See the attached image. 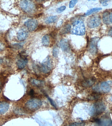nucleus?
<instances>
[{
  "instance_id": "obj_1",
  "label": "nucleus",
  "mask_w": 112,
  "mask_h": 126,
  "mask_svg": "<svg viewBox=\"0 0 112 126\" xmlns=\"http://www.w3.org/2000/svg\"><path fill=\"white\" fill-rule=\"evenodd\" d=\"M70 32L72 34L83 35L85 33V25L83 21L80 20L75 21L71 27Z\"/></svg>"
},
{
  "instance_id": "obj_2",
  "label": "nucleus",
  "mask_w": 112,
  "mask_h": 126,
  "mask_svg": "<svg viewBox=\"0 0 112 126\" xmlns=\"http://www.w3.org/2000/svg\"><path fill=\"white\" fill-rule=\"evenodd\" d=\"M20 5L23 10L26 13H32L35 11V4L30 0H22Z\"/></svg>"
},
{
  "instance_id": "obj_3",
  "label": "nucleus",
  "mask_w": 112,
  "mask_h": 126,
  "mask_svg": "<svg viewBox=\"0 0 112 126\" xmlns=\"http://www.w3.org/2000/svg\"><path fill=\"white\" fill-rule=\"evenodd\" d=\"M106 109L105 104L101 102L95 103L91 108L90 114L92 116L99 115L103 113Z\"/></svg>"
},
{
  "instance_id": "obj_4",
  "label": "nucleus",
  "mask_w": 112,
  "mask_h": 126,
  "mask_svg": "<svg viewBox=\"0 0 112 126\" xmlns=\"http://www.w3.org/2000/svg\"><path fill=\"white\" fill-rule=\"evenodd\" d=\"M42 105V101L39 99H31L26 103V107L31 110H35L39 109Z\"/></svg>"
},
{
  "instance_id": "obj_5",
  "label": "nucleus",
  "mask_w": 112,
  "mask_h": 126,
  "mask_svg": "<svg viewBox=\"0 0 112 126\" xmlns=\"http://www.w3.org/2000/svg\"><path fill=\"white\" fill-rule=\"evenodd\" d=\"M101 19L99 16H94L89 18L88 20L87 26L90 28L97 27L100 25Z\"/></svg>"
},
{
  "instance_id": "obj_6",
  "label": "nucleus",
  "mask_w": 112,
  "mask_h": 126,
  "mask_svg": "<svg viewBox=\"0 0 112 126\" xmlns=\"http://www.w3.org/2000/svg\"><path fill=\"white\" fill-rule=\"evenodd\" d=\"M99 40L98 37H94L91 40L89 46V50L90 53L93 55H95L97 53L98 44Z\"/></svg>"
},
{
  "instance_id": "obj_7",
  "label": "nucleus",
  "mask_w": 112,
  "mask_h": 126,
  "mask_svg": "<svg viewBox=\"0 0 112 126\" xmlns=\"http://www.w3.org/2000/svg\"><path fill=\"white\" fill-rule=\"evenodd\" d=\"M37 20L35 19H30L28 20L25 23V26L30 32H32L35 30L38 26Z\"/></svg>"
},
{
  "instance_id": "obj_8",
  "label": "nucleus",
  "mask_w": 112,
  "mask_h": 126,
  "mask_svg": "<svg viewBox=\"0 0 112 126\" xmlns=\"http://www.w3.org/2000/svg\"><path fill=\"white\" fill-rule=\"evenodd\" d=\"M51 64L50 59L48 58L41 64L40 70L44 73H48L51 70Z\"/></svg>"
},
{
  "instance_id": "obj_9",
  "label": "nucleus",
  "mask_w": 112,
  "mask_h": 126,
  "mask_svg": "<svg viewBox=\"0 0 112 126\" xmlns=\"http://www.w3.org/2000/svg\"><path fill=\"white\" fill-rule=\"evenodd\" d=\"M28 62V60L25 56H22L21 58L17 62V66L19 69H22L25 67Z\"/></svg>"
},
{
  "instance_id": "obj_10",
  "label": "nucleus",
  "mask_w": 112,
  "mask_h": 126,
  "mask_svg": "<svg viewBox=\"0 0 112 126\" xmlns=\"http://www.w3.org/2000/svg\"><path fill=\"white\" fill-rule=\"evenodd\" d=\"M60 44L61 49L64 51H69L70 49V43L67 39H62L60 41Z\"/></svg>"
},
{
  "instance_id": "obj_11",
  "label": "nucleus",
  "mask_w": 112,
  "mask_h": 126,
  "mask_svg": "<svg viewBox=\"0 0 112 126\" xmlns=\"http://www.w3.org/2000/svg\"><path fill=\"white\" fill-rule=\"evenodd\" d=\"M28 35V33L27 31L24 29H22L18 32L17 38L20 41H24L27 38Z\"/></svg>"
},
{
  "instance_id": "obj_12",
  "label": "nucleus",
  "mask_w": 112,
  "mask_h": 126,
  "mask_svg": "<svg viewBox=\"0 0 112 126\" xmlns=\"http://www.w3.org/2000/svg\"><path fill=\"white\" fill-rule=\"evenodd\" d=\"M96 80L94 77L89 78L85 79L82 82V86L84 87H89L92 86L95 83Z\"/></svg>"
},
{
  "instance_id": "obj_13",
  "label": "nucleus",
  "mask_w": 112,
  "mask_h": 126,
  "mask_svg": "<svg viewBox=\"0 0 112 126\" xmlns=\"http://www.w3.org/2000/svg\"><path fill=\"white\" fill-rule=\"evenodd\" d=\"M9 104L6 102H0V115L4 114L8 110Z\"/></svg>"
},
{
  "instance_id": "obj_14",
  "label": "nucleus",
  "mask_w": 112,
  "mask_h": 126,
  "mask_svg": "<svg viewBox=\"0 0 112 126\" xmlns=\"http://www.w3.org/2000/svg\"><path fill=\"white\" fill-rule=\"evenodd\" d=\"M102 91L105 93H109L111 90V87L110 85L107 82H104L101 83L100 85Z\"/></svg>"
},
{
  "instance_id": "obj_15",
  "label": "nucleus",
  "mask_w": 112,
  "mask_h": 126,
  "mask_svg": "<svg viewBox=\"0 0 112 126\" xmlns=\"http://www.w3.org/2000/svg\"><path fill=\"white\" fill-rule=\"evenodd\" d=\"M58 20V17L57 16H51L46 18L45 22L47 24L54 23L56 22Z\"/></svg>"
},
{
  "instance_id": "obj_16",
  "label": "nucleus",
  "mask_w": 112,
  "mask_h": 126,
  "mask_svg": "<svg viewBox=\"0 0 112 126\" xmlns=\"http://www.w3.org/2000/svg\"><path fill=\"white\" fill-rule=\"evenodd\" d=\"M42 43L44 46L47 47L49 45L50 39L49 36L48 35H44L42 39Z\"/></svg>"
},
{
  "instance_id": "obj_17",
  "label": "nucleus",
  "mask_w": 112,
  "mask_h": 126,
  "mask_svg": "<svg viewBox=\"0 0 112 126\" xmlns=\"http://www.w3.org/2000/svg\"><path fill=\"white\" fill-rule=\"evenodd\" d=\"M102 20H103V22L105 24L108 25L110 24L109 15L108 12L106 11L103 13L102 15Z\"/></svg>"
},
{
  "instance_id": "obj_18",
  "label": "nucleus",
  "mask_w": 112,
  "mask_h": 126,
  "mask_svg": "<svg viewBox=\"0 0 112 126\" xmlns=\"http://www.w3.org/2000/svg\"><path fill=\"white\" fill-rule=\"evenodd\" d=\"M71 26L70 25L68 24L66 25L63 29L61 30V34H66L69 33L71 30Z\"/></svg>"
},
{
  "instance_id": "obj_19",
  "label": "nucleus",
  "mask_w": 112,
  "mask_h": 126,
  "mask_svg": "<svg viewBox=\"0 0 112 126\" xmlns=\"http://www.w3.org/2000/svg\"><path fill=\"white\" fill-rule=\"evenodd\" d=\"M30 82H31L32 85L34 86H37V87L42 86L43 84V82L35 79H31Z\"/></svg>"
},
{
  "instance_id": "obj_20",
  "label": "nucleus",
  "mask_w": 112,
  "mask_h": 126,
  "mask_svg": "<svg viewBox=\"0 0 112 126\" xmlns=\"http://www.w3.org/2000/svg\"><path fill=\"white\" fill-rule=\"evenodd\" d=\"M101 9H102V8L99 7L94 8L88 10L86 13L85 14V15L86 16H89V15H90L91 14H92L93 13H94V12L100 11Z\"/></svg>"
},
{
  "instance_id": "obj_21",
  "label": "nucleus",
  "mask_w": 112,
  "mask_h": 126,
  "mask_svg": "<svg viewBox=\"0 0 112 126\" xmlns=\"http://www.w3.org/2000/svg\"><path fill=\"white\" fill-rule=\"evenodd\" d=\"M78 2V0H71L69 3V8H73L74 7Z\"/></svg>"
},
{
  "instance_id": "obj_22",
  "label": "nucleus",
  "mask_w": 112,
  "mask_h": 126,
  "mask_svg": "<svg viewBox=\"0 0 112 126\" xmlns=\"http://www.w3.org/2000/svg\"><path fill=\"white\" fill-rule=\"evenodd\" d=\"M94 93L91 95V98L93 99H98L100 96V94L98 92H94Z\"/></svg>"
},
{
  "instance_id": "obj_23",
  "label": "nucleus",
  "mask_w": 112,
  "mask_h": 126,
  "mask_svg": "<svg viewBox=\"0 0 112 126\" xmlns=\"http://www.w3.org/2000/svg\"><path fill=\"white\" fill-rule=\"evenodd\" d=\"M58 53H59V50L57 48H54L53 51V56L55 57H58Z\"/></svg>"
},
{
  "instance_id": "obj_24",
  "label": "nucleus",
  "mask_w": 112,
  "mask_h": 126,
  "mask_svg": "<svg viewBox=\"0 0 112 126\" xmlns=\"http://www.w3.org/2000/svg\"><path fill=\"white\" fill-rule=\"evenodd\" d=\"M47 97L49 101L50 102L51 104L53 107H54L55 108H57V105H56V104L54 101L50 97L48 96H47Z\"/></svg>"
},
{
  "instance_id": "obj_25",
  "label": "nucleus",
  "mask_w": 112,
  "mask_h": 126,
  "mask_svg": "<svg viewBox=\"0 0 112 126\" xmlns=\"http://www.w3.org/2000/svg\"><path fill=\"white\" fill-rule=\"evenodd\" d=\"M66 6H63L60 7L57 9L56 11H57V13H61L63 12L66 9Z\"/></svg>"
},
{
  "instance_id": "obj_26",
  "label": "nucleus",
  "mask_w": 112,
  "mask_h": 126,
  "mask_svg": "<svg viewBox=\"0 0 112 126\" xmlns=\"http://www.w3.org/2000/svg\"><path fill=\"white\" fill-rule=\"evenodd\" d=\"M110 0H100V2L103 6H106L108 5V2Z\"/></svg>"
},
{
  "instance_id": "obj_27",
  "label": "nucleus",
  "mask_w": 112,
  "mask_h": 126,
  "mask_svg": "<svg viewBox=\"0 0 112 126\" xmlns=\"http://www.w3.org/2000/svg\"><path fill=\"white\" fill-rule=\"evenodd\" d=\"M84 123H71L70 124V126H83L84 125Z\"/></svg>"
},
{
  "instance_id": "obj_28",
  "label": "nucleus",
  "mask_w": 112,
  "mask_h": 126,
  "mask_svg": "<svg viewBox=\"0 0 112 126\" xmlns=\"http://www.w3.org/2000/svg\"><path fill=\"white\" fill-rule=\"evenodd\" d=\"M23 45L21 44H16L13 46V48L16 49H19L22 47Z\"/></svg>"
},
{
  "instance_id": "obj_29",
  "label": "nucleus",
  "mask_w": 112,
  "mask_h": 126,
  "mask_svg": "<svg viewBox=\"0 0 112 126\" xmlns=\"http://www.w3.org/2000/svg\"><path fill=\"white\" fill-rule=\"evenodd\" d=\"M5 46L2 43H0V51L3 50L4 49Z\"/></svg>"
},
{
  "instance_id": "obj_30",
  "label": "nucleus",
  "mask_w": 112,
  "mask_h": 126,
  "mask_svg": "<svg viewBox=\"0 0 112 126\" xmlns=\"http://www.w3.org/2000/svg\"><path fill=\"white\" fill-rule=\"evenodd\" d=\"M94 122L95 123H96L97 124H100H100H101V121L98 119H95V120Z\"/></svg>"
},
{
  "instance_id": "obj_31",
  "label": "nucleus",
  "mask_w": 112,
  "mask_h": 126,
  "mask_svg": "<svg viewBox=\"0 0 112 126\" xmlns=\"http://www.w3.org/2000/svg\"><path fill=\"white\" fill-rule=\"evenodd\" d=\"M109 20L110 22L112 24V12L109 15Z\"/></svg>"
},
{
  "instance_id": "obj_32",
  "label": "nucleus",
  "mask_w": 112,
  "mask_h": 126,
  "mask_svg": "<svg viewBox=\"0 0 112 126\" xmlns=\"http://www.w3.org/2000/svg\"><path fill=\"white\" fill-rule=\"evenodd\" d=\"M34 90H33V89H31V90H30V92H29V95L31 96H33V95H34Z\"/></svg>"
},
{
  "instance_id": "obj_33",
  "label": "nucleus",
  "mask_w": 112,
  "mask_h": 126,
  "mask_svg": "<svg viewBox=\"0 0 112 126\" xmlns=\"http://www.w3.org/2000/svg\"><path fill=\"white\" fill-rule=\"evenodd\" d=\"M2 89V84L1 82H0V93Z\"/></svg>"
},
{
  "instance_id": "obj_34",
  "label": "nucleus",
  "mask_w": 112,
  "mask_h": 126,
  "mask_svg": "<svg viewBox=\"0 0 112 126\" xmlns=\"http://www.w3.org/2000/svg\"><path fill=\"white\" fill-rule=\"evenodd\" d=\"M45 0H36V1L39 2H41L44 1Z\"/></svg>"
},
{
  "instance_id": "obj_35",
  "label": "nucleus",
  "mask_w": 112,
  "mask_h": 126,
  "mask_svg": "<svg viewBox=\"0 0 112 126\" xmlns=\"http://www.w3.org/2000/svg\"><path fill=\"white\" fill-rule=\"evenodd\" d=\"M109 34L112 37V32H109Z\"/></svg>"
},
{
  "instance_id": "obj_36",
  "label": "nucleus",
  "mask_w": 112,
  "mask_h": 126,
  "mask_svg": "<svg viewBox=\"0 0 112 126\" xmlns=\"http://www.w3.org/2000/svg\"><path fill=\"white\" fill-rule=\"evenodd\" d=\"M2 59H0V64H1V63H2Z\"/></svg>"
},
{
  "instance_id": "obj_37",
  "label": "nucleus",
  "mask_w": 112,
  "mask_h": 126,
  "mask_svg": "<svg viewBox=\"0 0 112 126\" xmlns=\"http://www.w3.org/2000/svg\"><path fill=\"white\" fill-rule=\"evenodd\" d=\"M110 100L112 102V96L110 98Z\"/></svg>"
},
{
  "instance_id": "obj_38",
  "label": "nucleus",
  "mask_w": 112,
  "mask_h": 126,
  "mask_svg": "<svg viewBox=\"0 0 112 126\" xmlns=\"http://www.w3.org/2000/svg\"><path fill=\"white\" fill-rule=\"evenodd\" d=\"M110 32H112V28H111Z\"/></svg>"
},
{
  "instance_id": "obj_39",
  "label": "nucleus",
  "mask_w": 112,
  "mask_h": 126,
  "mask_svg": "<svg viewBox=\"0 0 112 126\" xmlns=\"http://www.w3.org/2000/svg\"><path fill=\"white\" fill-rule=\"evenodd\" d=\"M93 0V1H95V0Z\"/></svg>"
}]
</instances>
